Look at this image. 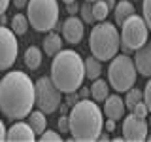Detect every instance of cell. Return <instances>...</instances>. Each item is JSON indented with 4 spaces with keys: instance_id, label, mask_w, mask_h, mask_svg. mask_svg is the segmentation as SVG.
Returning <instances> with one entry per match:
<instances>
[{
    "instance_id": "6da1fadb",
    "label": "cell",
    "mask_w": 151,
    "mask_h": 142,
    "mask_svg": "<svg viewBox=\"0 0 151 142\" xmlns=\"http://www.w3.org/2000/svg\"><path fill=\"white\" fill-rule=\"evenodd\" d=\"M36 104V85L21 70H9L0 80V110L9 120L28 117Z\"/></svg>"
},
{
    "instance_id": "7a4b0ae2",
    "label": "cell",
    "mask_w": 151,
    "mask_h": 142,
    "mask_svg": "<svg viewBox=\"0 0 151 142\" xmlns=\"http://www.w3.org/2000/svg\"><path fill=\"white\" fill-rule=\"evenodd\" d=\"M96 101L81 99L76 106L70 108V135L74 140L91 142L98 140L104 129V116Z\"/></svg>"
},
{
    "instance_id": "3957f363",
    "label": "cell",
    "mask_w": 151,
    "mask_h": 142,
    "mask_svg": "<svg viewBox=\"0 0 151 142\" xmlns=\"http://www.w3.org/2000/svg\"><path fill=\"white\" fill-rule=\"evenodd\" d=\"M85 76V61L74 49H60L51 63V80L60 93L79 91Z\"/></svg>"
},
{
    "instance_id": "277c9868",
    "label": "cell",
    "mask_w": 151,
    "mask_h": 142,
    "mask_svg": "<svg viewBox=\"0 0 151 142\" xmlns=\"http://www.w3.org/2000/svg\"><path fill=\"white\" fill-rule=\"evenodd\" d=\"M119 47H121V34L115 25H111L108 21H100L98 25H94L91 28L89 49H91V55L100 59L102 63L111 61L119 53Z\"/></svg>"
},
{
    "instance_id": "5b68a950",
    "label": "cell",
    "mask_w": 151,
    "mask_h": 142,
    "mask_svg": "<svg viewBox=\"0 0 151 142\" xmlns=\"http://www.w3.org/2000/svg\"><path fill=\"white\" fill-rule=\"evenodd\" d=\"M59 0H28L27 17L38 32H49L59 23Z\"/></svg>"
},
{
    "instance_id": "8992f818",
    "label": "cell",
    "mask_w": 151,
    "mask_h": 142,
    "mask_svg": "<svg viewBox=\"0 0 151 142\" xmlns=\"http://www.w3.org/2000/svg\"><path fill=\"white\" fill-rule=\"evenodd\" d=\"M136 64L129 55H115L108 66V83L117 93H127L136 83Z\"/></svg>"
},
{
    "instance_id": "52a82bcc",
    "label": "cell",
    "mask_w": 151,
    "mask_h": 142,
    "mask_svg": "<svg viewBox=\"0 0 151 142\" xmlns=\"http://www.w3.org/2000/svg\"><path fill=\"white\" fill-rule=\"evenodd\" d=\"M147 36H149V28L144 17L140 15H130L125 23L121 25V46L123 51H136L142 46L147 44Z\"/></svg>"
},
{
    "instance_id": "ba28073f",
    "label": "cell",
    "mask_w": 151,
    "mask_h": 142,
    "mask_svg": "<svg viewBox=\"0 0 151 142\" xmlns=\"http://www.w3.org/2000/svg\"><path fill=\"white\" fill-rule=\"evenodd\" d=\"M36 85V106L45 114H53L60 106V89L57 87L51 80V76H42L38 78Z\"/></svg>"
},
{
    "instance_id": "9c48e42d",
    "label": "cell",
    "mask_w": 151,
    "mask_h": 142,
    "mask_svg": "<svg viewBox=\"0 0 151 142\" xmlns=\"http://www.w3.org/2000/svg\"><path fill=\"white\" fill-rule=\"evenodd\" d=\"M17 55H19L17 34L6 25H0V70L12 68Z\"/></svg>"
},
{
    "instance_id": "30bf717a",
    "label": "cell",
    "mask_w": 151,
    "mask_h": 142,
    "mask_svg": "<svg viewBox=\"0 0 151 142\" xmlns=\"http://www.w3.org/2000/svg\"><path fill=\"white\" fill-rule=\"evenodd\" d=\"M149 125L145 121V117H138L136 114L123 117V140L129 142H142L147 140Z\"/></svg>"
},
{
    "instance_id": "8fae6325",
    "label": "cell",
    "mask_w": 151,
    "mask_h": 142,
    "mask_svg": "<svg viewBox=\"0 0 151 142\" xmlns=\"http://www.w3.org/2000/svg\"><path fill=\"white\" fill-rule=\"evenodd\" d=\"M83 36H85V23H83V19H79V17H76V15H70L66 21L63 23V38L68 44H79V42L83 40Z\"/></svg>"
},
{
    "instance_id": "7c38bea8",
    "label": "cell",
    "mask_w": 151,
    "mask_h": 142,
    "mask_svg": "<svg viewBox=\"0 0 151 142\" xmlns=\"http://www.w3.org/2000/svg\"><path fill=\"white\" fill-rule=\"evenodd\" d=\"M36 138V133L30 127V123H25L21 120H17V123H13L8 129V140L12 142H32Z\"/></svg>"
},
{
    "instance_id": "4fadbf2b",
    "label": "cell",
    "mask_w": 151,
    "mask_h": 142,
    "mask_svg": "<svg viewBox=\"0 0 151 142\" xmlns=\"http://www.w3.org/2000/svg\"><path fill=\"white\" fill-rule=\"evenodd\" d=\"M125 108H127V104L119 95H108V99L104 101V114H106V117H111L115 121H121L125 117Z\"/></svg>"
},
{
    "instance_id": "5bb4252c",
    "label": "cell",
    "mask_w": 151,
    "mask_h": 142,
    "mask_svg": "<svg viewBox=\"0 0 151 142\" xmlns=\"http://www.w3.org/2000/svg\"><path fill=\"white\" fill-rule=\"evenodd\" d=\"M134 64H136L138 74L145 76V78H151V44H145L140 49H136Z\"/></svg>"
},
{
    "instance_id": "9a60e30c",
    "label": "cell",
    "mask_w": 151,
    "mask_h": 142,
    "mask_svg": "<svg viewBox=\"0 0 151 142\" xmlns=\"http://www.w3.org/2000/svg\"><path fill=\"white\" fill-rule=\"evenodd\" d=\"M134 6H132L130 0H121V2L115 4V8H113V15H115V23L117 25H123V23L127 21L130 15H134Z\"/></svg>"
},
{
    "instance_id": "2e32d148",
    "label": "cell",
    "mask_w": 151,
    "mask_h": 142,
    "mask_svg": "<svg viewBox=\"0 0 151 142\" xmlns=\"http://www.w3.org/2000/svg\"><path fill=\"white\" fill-rule=\"evenodd\" d=\"M60 49H63V40H60V34L49 30L45 34V38H44V51H45V55L55 57Z\"/></svg>"
},
{
    "instance_id": "e0dca14e",
    "label": "cell",
    "mask_w": 151,
    "mask_h": 142,
    "mask_svg": "<svg viewBox=\"0 0 151 142\" xmlns=\"http://www.w3.org/2000/svg\"><path fill=\"white\" fill-rule=\"evenodd\" d=\"M42 49L40 47H36V46H30V47H27L25 49V66L28 70H36V68H40V64H42Z\"/></svg>"
},
{
    "instance_id": "ac0fdd59",
    "label": "cell",
    "mask_w": 151,
    "mask_h": 142,
    "mask_svg": "<svg viewBox=\"0 0 151 142\" xmlns=\"http://www.w3.org/2000/svg\"><path fill=\"white\" fill-rule=\"evenodd\" d=\"M28 123H30V127L34 129L36 135H42L45 129H47V120H45V112H42L40 108H38L36 112H30L28 114Z\"/></svg>"
},
{
    "instance_id": "d6986e66",
    "label": "cell",
    "mask_w": 151,
    "mask_h": 142,
    "mask_svg": "<svg viewBox=\"0 0 151 142\" xmlns=\"http://www.w3.org/2000/svg\"><path fill=\"white\" fill-rule=\"evenodd\" d=\"M108 87H110V83H106L104 80L100 78H96V80H93V85H91V97H93V101H96V102H104L108 99Z\"/></svg>"
},
{
    "instance_id": "ffe728a7",
    "label": "cell",
    "mask_w": 151,
    "mask_h": 142,
    "mask_svg": "<svg viewBox=\"0 0 151 142\" xmlns=\"http://www.w3.org/2000/svg\"><path fill=\"white\" fill-rule=\"evenodd\" d=\"M100 72H102V61L96 59L94 55L87 57L85 59V76L89 80H96V78H100Z\"/></svg>"
},
{
    "instance_id": "44dd1931",
    "label": "cell",
    "mask_w": 151,
    "mask_h": 142,
    "mask_svg": "<svg viewBox=\"0 0 151 142\" xmlns=\"http://www.w3.org/2000/svg\"><path fill=\"white\" fill-rule=\"evenodd\" d=\"M28 27H30V23H28L27 15H23V13H15V15L12 17V27H9V28H12L17 36H23L28 30Z\"/></svg>"
},
{
    "instance_id": "7402d4cb",
    "label": "cell",
    "mask_w": 151,
    "mask_h": 142,
    "mask_svg": "<svg viewBox=\"0 0 151 142\" xmlns=\"http://www.w3.org/2000/svg\"><path fill=\"white\" fill-rule=\"evenodd\" d=\"M110 6H108L106 0H96L93 2V13H94V21H106L108 19V13H110Z\"/></svg>"
},
{
    "instance_id": "603a6c76",
    "label": "cell",
    "mask_w": 151,
    "mask_h": 142,
    "mask_svg": "<svg viewBox=\"0 0 151 142\" xmlns=\"http://www.w3.org/2000/svg\"><path fill=\"white\" fill-rule=\"evenodd\" d=\"M140 101H144V91H140L138 87H130L129 91H127V97H125L127 108H130V110H132V108H134Z\"/></svg>"
},
{
    "instance_id": "cb8c5ba5",
    "label": "cell",
    "mask_w": 151,
    "mask_h": 142,
    "mask_svg": "<svg viewBox=\"0 0 151 142\" xmlns=\"http://www.w3.org/2000/svg\"><path fill=\"white\" fill-rule=\"evenodd\" d=\"M79 13H81V19H83L85 25H91V23H94V13H93L91 2H87V0H85V4L79 8Z\"/></svg>"
},
{
    "instance_id": "d4e9b609",
    "label": "cell",
    "mask_w": 151,
    "mask_h": 142,
    "mask_svg": "<svg viewBox=\"0 0 151 142\" xmlns=\"http://www.w3.org/2000/svg\"><path fill=\"white\" fill-rule=\"evenodd\" d=\"M142 13H144L142 17L145 19L147 28H149V32H151V0H142Z\"/></svg>"
},
{
    "instance_id": "484cf974",
    "label": "cell",
    "mask_w": 151,
    "mask_h": 142,
    "mask_svg": "<svg viewBox=\"0 0 151 142\" xmlns=\"http://www.w3.org/2000/svg\"><path fill=\"white\" fill-rule=\"evenodd\" d=\"M40 140H47V142H59V140H63V136L59 135L57 131H49V129H45L44 133L40 135Z\"/></svg>"
},
{
    "instance_id": "4316f807",
    "label": "cell",
    "mask_w": 151,
    "mask_h": 142,
    "mask_svg": "<svg viewBox=\"0 0 151 142\" xmlns=\"http://www.w3.org/2000/svg\"><path fill=\"white\" fill-rule=\"evenodd\" d=\"M132 114H136L138 117H147V116H149V108H147V104H145L144 101H140L134 108H132Z\"/></svg>"
},
{
    "instance_id": "83f0119b",
    "label": "cell",
    "mask_w": 151,
    "mask_h": 142,
    "mask_svg": "<svg viewBox=\"0 0 151 142\" xmlns=\"http://www.w3.org/2000/svg\"><path fill=\"white\" fill-rule=\"evenodd\" d=\"M57 127H59L60 133H70V117L68 116H60L59 121H57Z\"/></svg>"
},
{
    "instance_id": "f1b7e54d",
    "label": "cell",
    "mask_w": 151,
    "mask_h": 142,
    "mask_svg": "<svg viewBox=\"0 0 151 142\" xmlns=\"http://www.w3.org/2000/svg\"><path fill=\"white\" fill-rule=\"evenodd\" d=\"M144 102L147 104L149 114H151V78L147 80V83H145V89H144Z\"/></svg>"
},
{
    "instance_id": "f546056e",
    "label": "cell",
    "mask_w": 151,
    "mask_h": 142,
    "mask_svg": "<svg viewBox=\"0 0 151 142\" xmlns=\"http://www.w3.org/2000/svg\"><path fill=\"white\" fill-rule=\"evenodd\" d=\"M79 101H81V97H79V93L78 91H74V93H66V104H68L70 108L76 106Z\"/></svg>"
},
{
    "instance_id": "4dcf8cb0",
    "label": "cell",
    "mask_w": 151,
    "mask_h": 142,
    "mask_svg": "<svg viewBox=\"0 0 151 142\" xmlns=\"http://www.w3.org/2000/svg\"><path fill=\"white\" fill-rule=\"evenodd\" d=\"M79 8H81V6H79L78 2H70V4H66V12H68L70 15H76V13L79 12Z\"/></svg>"
},
{
    "instance_id": "1f68e13d",
    "label": "cell",
    "mask_w": 151,
    "mask_h": 142,
    "mask_svg": "<svg viewBox=\"0 0 151 142\" xmlns=\"http://www.w3.org/2000/svg\"><path fill=\"white\" fill-rule=\"evenodd\" d=\"M2 140H8V129H6V125H4V121L0 120V142Z\"/></svg>"
},
{
    "instance_id": "d6a6232c",
    "label": "cell",
    "mask_w": 151,
    "mask_h": 142,
    "mask_svg": "<svg viewBox=\"0 0 151 142\" xmlns=\"http://www.w3.org/2000/svg\"><path fill=\"white\" fill-rule=\"evenodd\" d=\"M115 120H111V117H106V131L108 133H111V131H115Z\"/></svg>"
},
{
    "instance_id": "836d02e7",
    "label": "cell",
    "mask_w": 151,
    "mask_h": 142,
    "mask_svg": "<svg viewBox=\"0 0 151 142\" xmlns=\"http://www.w3.org/2000/svg\"><path fill=\"white\" fill-rule=\"evenodd\" d=\"M27 4H28V0H13V6H15L17 9L27 8Z\"/></svg>"
},
{
    "instance_id": "e575fe53",
    "label": "cell",
    "mask_w": 151,
    "mask_h": 142,
    "mask_svg": "<svg viewBox=\"0 0 151 142\" xmlns=\"http://www.w3.org/2000/svg\"><path fill=\"white\" fill-rule=\"evenodd\" d=\"M9 2H12V0H0V15H2V13H6Z\"/></svg>"
},
{
    "instance_id": "d590c367",
    "label": "cell",
    "mask_w": 151,
    "mask_h": 142,
    "mask_svg": "<svg viewBox=\"0 0 151 142\" xmlns=\"http://www.w3.org/2000/svg\"><path fill=\"white\" fill-rule=\"evenodd\" d=\"M91 95V89H85V87H79V97L81 99H87Z\"/></svg>"
},
{
    "instance_id": "8d00e7d4",
    "label": "cell",
    "mask_w": 151,
    "mask_h": 142,
    "mask_svg": "<svg viewBox=\"0 0 151 142\" xmlns=\"http://www.w3.org/2000/svg\"><path fill=\"white\" fill-rule=\"evenodd\" d=\"M98 140H110V136H108V131H106V135H104V133H100V136H98Z\"/></svg>"
},
{
    "instance_id": "74e56055",
    "label": "cell",
    "mask_w": 151,
    "mask_h": 142,
    "mask_svg": "<svg viewBox=\"0 0 151 142\" xmlns=\"http://www.w3.org/2000/svg\"><path fill=\"white\" fill-rule=\"evenodd\" d=\"M6 21H8V19H6V13H2V15H0V25H6Z\"/></svg>"
},
{
    "instance_id": "f35d334b",
    "label": "cell",
    "mask_w": 151,
    "mask_h": 142,
    "mask_svg": "<svg viewBox=\"0 0 151 142\" xmlns=\"http://www.w3.org/2000/svg\"><path fill=\"white\" fill-rule=\"evenodd\" d=\"M106 2H108V6H110L111 9H113V8H115V0H106Z\"/></svg>"
},
{
    "instance_id": "ab89813d",
    "label": "cell",
    "mask_w": 151,
    "mask_h": 142,
    "mask_svg": "<svg viewBox=\"0 0 151 142\" xmlns=\"http://www.w3.org/2000/svg\"><path fill=\"white\" fill-rule=\"evenodd\" d=\"M64 4H70V2H76V0H63Z\"/></svg>"
},
{
    "instance_id": "60d3db41",
    "label": "cell",
    "mask_w": 151,
    "mask_h": 142,
    "mask_svg": "<svg viewBox=\"0 0 151 142\" xmlns=\"http://www.w3.org/2000/svg\"><path fill=\"white\" fill-rule=\"evenodd\" d=\"M147 140H149V142H151V133H147Z\"/></svg>"
},
{
    "instance_id": "b9f144b4",
    "label": "cell",
    "mask_w": 151,
    "mask_h": 142,
    "mask_svg": "<svg viewBox=\"0 0 151 142\" xmlns=\"http://www.w3.org/2000/svg\"><path fill=\"white\" fill-rule=\"evenodd\" d=\"M147 125H149V127H151V120H149V121H147Z\"/></svg>"
},
{
    "instance_id": "7bdbcfd3",
    "label": "cell",
    "mask_w": 151,
    "mask_h": 142,
    "mask_svg": "<svg viewBox=\"0 0 151 142\" xmlns=\"http://www.w3.org/2000/svg\"><path fill=\"white\" fill-rule=\"evenodd\" d=\"M87 2H96V0H87Z\"/></svg>"
}]
</instances>
